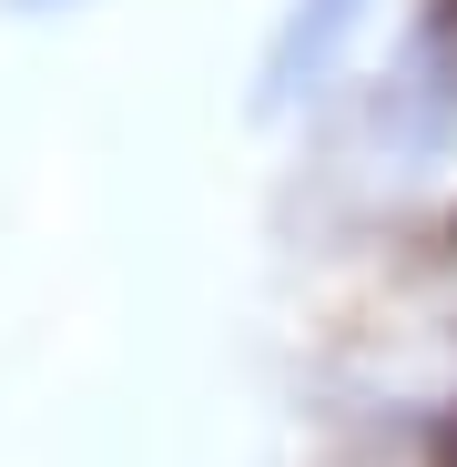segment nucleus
Returning <instances> with one entry per match:
<instances>
[{
	"label": "nucleus",
	"instance_id": "nucleus-3",
	"mask_svg": "<svg viewBox=\"0 0 457 467\" xmlns=\"http://www.w3.org/2000/svg\"><path fill=\"white\" fill-rule=\"evenodd\" d=\"M427 467H457V417L437 427V447H427Z\"/></svg>",
	"mask_w": 457,
	"mask_h": 467
},
{
	"label": "nucleus",
	"instance_id": "nucleus-2",
	"mask_svg": "<svg viewBox=\"0 0 457 467\" xmlns=\"http://www.w3.org/2000/svg\"><path fill=\"white\" fill-rule=\"evenodd\" d=\"M427 31H437V41H457V0H427Z\"/></svg>",
	"mask_w": 457,
	"mask_h": 467
},
{
	"label": "nucleus",
	"instance_id": "nucleus-4",
	"mask_svg": "<svg viewBox=\"0 0 457 467\" xmlns=\"http://www.w3.org/2000/svg\"><path fill=\"white\" fill-rule=\"evenodd\" d=\"M0 11H21V21H31V11H71V0H0Z\"/></svg>",
	"mask_w": 457,
	"mask_h": 467
},
{
	"label": "nucleus",
	"instance_id": "nucleus-1",
	"mask_svg": "<svg viewBox=\"0 0 457 467\" xmlns=\"http://www.w3.org/2000/svg\"><path fill=\"white\" fill-rule=\"evenodd\" d=\"M356 21H366V0H295L285 31L265 41L254 112L275 122V112H295V102H316V92H326V71H336V61H346V41H356Z\"/></svg>",
	"mask_w": 457,
	"mask_h": 467
}]
</instances>
